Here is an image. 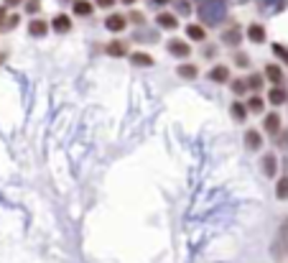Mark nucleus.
Wrapping results in <instances>:
<instances>
[{"label":"nucleus","instance_id":"obj_4","mask_svg":"<svg viewBox=\"0 0 288 263\" xmlns=\"http://www.w3.org/2000/svg\"><path fill=\"white\" fill-rule=\"evenodd\" d=\"M281 130H283V120H281L278 113H265L263 115V133L265 136H273L276 138Z\"/></svg>","mask_w":288,"mask_h":263},{"label":"nucleus","instance_id":"obj_3","mask_svg":"<svg viewBox=\"0 0 288 263\" xmlns=\"http://www.w3.org/2000/svg\"><path fill=\"white\" fill-rule=\"evenodd\" d=\"M278 169H281V161L273 151H265L260 156V171L265 174V179H276L278 177Z\"/></svg>","mask_w":288,"mask_h":263},{"label":"nucleus","instance_id":"obj_6","mask_svg":"<svg viewBox=\"0 0 288 263\" xmlns=\"http://www.w3.org/2000/svg\"><path fill=\"white\" fill-rule=\"evenodd\" d=\"M166 49H168V54L176 56V59H186V56L191 54V46H189L186 41H181V38H171V41H166Z\"/></svg>","mask_w":288,"mask_h":263},{"label":"nucleus","instance_id":"obj_32","mask_svg":"<svg viewBox=\"0 0 288 263\" xmlns=\"http://www.w3.org/2000/svg\"><path fill=\"white\" fill-rule=\"evenodd\" d=\"M26 10H28V13H38V0H28Z\"/></svg>","mask_w":288,"mask_h":263},{"label":"nucleus","instance_id":"obj_37","mask_svg":"<svg viewBox=\"0 0 288 263\" xmlns=\"http://www.w3.org/2000/svg\"><path fill=\"white\" fill-rule=\"evenodd\" d=\"M265 5H271V3H283V0H263Z\"/></svg>","mask_w":288,"mask_h":263},{"label":"nucleus","instance_id":"obj_13","mask_svg":"<svg viewBox=\"0 0 288 263\" xmlns=\"http://www.w3.org/2000/svg\"><path fill=\"white\" fill-rule=\"evenodd\" d=\"M105 54H107V56H115V59H120V56H130L125 41H110L107 46H105Z\"/></svg>","mask_w":288,"mask_h":263},{"label":"nucleus","instance_id":"obj_17","mask_svg":"<svg viewBox=\"0 0 288 263\" xmlns=\"http://www.w3.org/2000/svg\"><path fill=\"white\" fill-rule=\"evenodd\" d=\"M156 23H158V28H163V31H173L176 26H179V20H176V15H171V13H158V15H156Z\"/></svg>","mask_w":288,"mask_h":263},{"label":"nucleus","instance_id":"obj_35","mask_svg":"<svg viewBox=\"0 0 288 263\" xmlns=\"http://www.w3.org/2000/svg\"><path fill=\"white\" fill-rule=\"evenodd\" d=\"M5 20H8V18H5V8H0V26H3Z\"/></svg>","mask_w":288,"mask_h":263},{"label":"nucleus","instance_id":"obj_38","mask_svg":"<svg viewBox=\"0 0 288 263\" xmlns=\"http://www.w3.org/2000/svg\"><path fill=\"white\" fill-rule=\"evenodd\" d=\"M5 3H8V5H18V3H20V0H5Z\"/></svg>","mask_w":288,"mask_h":263},{"label":"nucleus","instance_id":"obj_22","mask_svg":"<svg viewBox=\"0 0 288 263\" xmlns=\"http://www.w3.org/2000/svg\"><path fill=\"white\" fill-rule=\"evenodd\" d=\"M276 200H278V202H286V200H288V177H286V174L276 182Z\"/></svg>","mask_w":288,"mask_h":263},{"label":"nucleus","instance_id":"obj_41","mask_svg":"<svg viewBox=\"0 0 288 263\" xmlns=\"http://www.w3.org/2000/svg\"><path fill=\"white\" fill-rule=\"evenodd\" d=\"M286 107H288V105H286Z\"/></svg>","mask_w":288,"mask_h":263},{"label":"nucleus","instance_id":"obj_12","mask_svg":"<svg viewBox=\"0 0 288 263\" xmlns=\"http://www.w3.org/2000/svg\"><path fill=\"white\" fill-rule=\"evenodd\" d=\"M230 115H232L235 123H245L248 115H250V110H248V105L242 102V100H235V102L230 105Z\"/></svg>","mask_w":288,"mask_h":263},{"label":"nucleus","instance_id":"obj_8","mask_svg":"<svg viewBox=\"0 0 288 263\" xmlns=\"http://www.w3.org/2000/svg\"><path fill=\"white\" fill-rule=\"evenodd\" d=\"M265 100H268L273 107H283V105H288V90L283 84H276V87L268 90V97H265Z\"/></svg>","mask_w":288,"mask_h":263},{"label":"nucleus","instance_id":"obj_40","mask_svg":"<svg viewBox=\"0 0 288 263\" xmlns=\"http://www.w3.org/2000/svg\"><path fill=\"white\" fill-rule=\"evenodd\" d=\"M3 59H5V54H0V61H3Z\"/></svg>","mask_w":288,"mask_h":263},{"label":"nucleus","instance_id":"obj_31","mask_svg":"<svg viewBox=\"0 0 288 263\" xmlns=\"http://www.w3.org/2000/svg\"><path fill=\"white\" fill-rule=\"evenodd\" d=\"M176 10H179V13H184V15H186V13H189L191 8H189V3H186V0H179V5H176Z\"/></svg>","mask_w":288,"mask_h":263},{"label":"nucleus","instance_id":"obj_21","mask_svg":"<svg viewBox=\"0 0 288 263\" xmlns=\"http://www.w3.org/2000/svg\"><path fill=\"white\" fill-rule=\"evenodd\" d=\"M130 61L136 64V67H153V56L148 51H133L130 54Z\"/></svg>","mask_w":288,"mask_h":263},{"label":"nucleus","instance_id":"obj_5","mask_svg":"<svg viewBox=\"0 0 288 263\" xmlns=\"http://www.w3.org/2000/svg\"><path fill=\"white\" fill-rule=\"evenodd\" d=\"M242 143H245L248 151H260L263 143H265V138H263V133H260L258 128H248L245 136H242Z\"/></svg>","mask_w":288,"mask_h":263},{"label":"nucleus","instance_id":"obj_9","mask_svg":"<svg viewBox=\"0 0 288 263\" xmlns=\"http://www.w3.org/2000/svg\"><path fill=\"white\" fill-rule=\"evenodd\" d=\"M222 43H227V46H232V49H237L240 43H242V28L237 26V23H232V26H227L225 31H222Z\"/></svg>","mask_w":288,"mask_h":263},{"label":"nucleus","instance_id":"obj_39","mask_svg":"<svg viewBox=\"0 0 288 263\" xmlns=\"http://www.w3.org/2000/svg\"><path fill=\"white\" fill-rule=\"evenodd\" d=\"M120 3H125V5H133V3H136V0H120Z\"/></svg>","mask_w":288,"mask_h":263},{"label":"nucleus","instance_id":"obj_1","mask_svg":"<svg viewBox=\"0 0 288 263\" xmlns=\"http://www.w3.org/2000/svg\"><path fill=\"white\" fill-rule=\"evenodd\" d=\"M227 15V3L225 0H204L199 5V18H202V26H219Z\"/></svg>","mask_w":288,"mask_h":263},{"label":"nucleus","instance_id":"obj_28","mask_svg":"<svg viewBox=\"0 0 288 263\" xmlns=\"http://www.w3.org/2000/svg\"><path fill=\"white\" fill-rule=\"evenodd\" d=\"M273 54H276L281 61L288 64V46H283V43H273Z\"/></svg>","mask_w":288,"mask_h":263},{"label":"nucleus","instance_id":"obj_36","mask_svg":"<svg viewBox=\"0 0 288 263\" xmlns=\"http://www.w3.org/2000/svg\"><path fill=\"white\" fill-rule=\"evenodd\" d=\"M156 5H166V3H171V0H153Z\"/></svg>","mask_w":288,"mask_h":263},{"label":"nucleus","instance_id":"obj_18","mask_svg":"<svg viewBox=\"0 0 288 263\" xmlns=\"http://www.w3.org/2000/svg\"><path fill=\"white\" fill-rule=\"evenodd\" d=\"M176 74H179L181 79H196L199 77V67L196 64H179V67H176Z\"/></svg>","mask_w":288,"mask_h":263},{"label":"nucleus","instance_id":"obj_29","mask_svg":"<svg viewBox=\"0 0 288 263\" xmlns=\"http://www.w3.org/2000/svg\"><path fill=\"white\" fill-rule=\"evenodd\" d=\"M128 20H133V23H138V26H143V23H145V15H143V13H138V10H133V13L128 15Z\"/></svg>","mask_w":288,"mask_h":263},{"label":"nucleus","instance_id":"obj_24","mask_svg":"<svg viewBox=\"0 0 288 263\" xmlns=\"http://www.w3.org/2000/svg\"><path fill=\"white\" fill-rule=\"evenodd\" d=\"M186 36L191 41H207V28L204 26H186Z\"/></svg>","mask_w":288,"mask_h":263},{"label":"nucleus","instance_id":"obj_33","mask_svg":"<svg viewBox=\"0 0 288 263\" xmlns=\"http://www.w3.org/2000/svg\"><path fill=\"white\" fill-rule=\"evenodd\" d=\"M95 3H97L100 8H113V5H115V0H95Z\"/></svg>","mask_w":288,"mask_h":263},{"label":"nucleus","instance_id":"obj_30","mask_svg":"<svg viewBox=\"0 0 288 263\" xmlns=\"http://www.w3.org/2000/svg\"><path fill=\"white\" fill-rule=\"evenodd\" d=\"M15 23H18V15H10L5 23H3V31H10V28H15Z\"/></svg>","mask_w":288,"mask_h":263},{"label":"nucleus","instance_id":"obj_25","mask_svg":"<svg viewBox=\"0 0 288 263\" xmlns=\"http://www.w3.org/2000/svg\"><path fill=\"white\" fill-rule=\"evenodd\" d=\"M74 13L77 15H92V5L87 0H74Z\"/></svg>","mask_w":288,"mask_h":263},{"label":"nucleus","instance_id":"obj_23","mask_svg":"<svg viewBox=\"0 0 288 263\" xmlns=\"http://www.w3.org/2000/svg\"><path fill=\"white\" fill-rule=\"evenodd\" d=\"M248 87H250V92H255V95H258V92L263 90V87H265V74H258V72H255V74H250V77H248Z\"/></svg>","mask_w":288,"mask_h":263},{"label":"nucleus","instance_id":"obj_10","mask_svg":"<svg viewBox=\"0 0 288 263\" xmlns=\"http://www.w3.org/2000/svg\"><path fill=\"white\" fill-rule=\"evenodd\" d=\"M125 26H128V15H123V13H113V15H107V20H105V28L113 31V33H123Z\"/></svg>","mask_w":288,"mask_h":263},{"label":"nucleus","instance_id":"obj_16","mask_svg":"<svg viewBox=\"0 0 288 263\" xmlns=\"http://www.w3.org/2000/svg\"><path fill=\"white\" fill-rule=\"evenodd\" d=\"M28 33H31L33 38L46 36V33H49V23H46V20H41V18H33L31 23H28Z\"/></svg>","mask_w":288,"mask_h":263},{"label":"nucleus","instance_id":"obj_26","mask_svg":"<svg viewBox=\"0 0 288 263\" xmlns=\"http://www.w3.org/2000/svg\"><path fill=\"white\" fill-rule=\"evenodd\" d=\"M273 143H276L281 151H288V128H286V130H281V133L273 138Z\"/></svg>","mask_w":288,"mask_h":263},{"label":"nucleus","instance_id":"obj_19","mask_svg":"<svg viewBox=\"0 0 288 263\" xmlns=\"http://www.w3.org/2000/svg\"><path fill=\"white\" fill-rule=\"evenodd\" d=\"M245 105H248V110L255 113V115H263V113H265V100H263L260 95H250V97L245 100Z\"/></svg>","mask_w":288,"mask_h":263},{"label":"nucleus","instance_id":"obj_7","mask_svg":"<svg viewBox=\"0 0 288 263\" xmlns=\"http://www.w3.org/2000/svg\"><path fill=\"white\" fill-rule=\"evenodd\" d=\"M207 77L214 82V84H230V67L227 64H214V67L207 72Z\"/></svg>","mask_w":288,"mask_h":263},{"label":"nucleus","instance_id":"obj_15","mask_svg":"<svg viewBox=\"0 0 288 263\" xmlns=\"http://www.w3.org/2000/svg\"><path fill=\"white\" fill-rule=\"evenodd\" d=\"M230 90H232V95L240 100V97H245L248 92H250V87H248V79L245 77H237V79H230Z\"/></svg>","mask_w":288,"mask_h":263},{"label":"nucleus","instance_id":"obj_27","mask_svg":"<svg viewBox=\"0 0 288 263\" xmlns=\"http://www.w3.org/2000/svg\"><path fill=\"white\" fill-rule=\"evenodd\" d=\"M235 67L248 69V67H250V56H248V54H242V51H237V54H235Z\"/></svg>","mask_w":288,"mask_h":263},{"label":"nucleus","instance_id":"obj_20","mask_svg":"<svg viewBox=\"0 0 288 263\" xmlns=\"http://www.w3.org/2000/svg\"><path fill=\"white\" fill-rule=\"evenodd\" d=\"M245 33H248V38H250L253 43H265V28H263L260 23H250Z\"/></svg>","mask_w":288,"mask_h":263},{"label":"nucleus","instance_id":"obj_14","mask_svg":"<svg viewBox=\"0 0 288 263\" xmlns=\"http://www.w3.org/2000/svg\"><path fill=\"white\" fill-rule=\"evenodd\" d=\"M51 28H54L56 33H69V31H72V18H69V15H64V13L54 15V20H51Z\"/></svg>","mask_w":288,"mask_h":263},{"label":"nucleus","instance_id":"obj_11","mask_svg":"<svg viewBox=\"0 0 288 263\" xmlns=\"http://www.w3.org/2000/svg\"><path fill=\"white\" fill-rule=\"evenodd\" d=\"M263 74H265V79H268L273 87L286 82V74H283V69L278 67V64H265V72H263Z\"/></svg>","mask_w":288,"mask_h":263},{"label":"nucleus","instance_id":"obj_34","mask_svg":"<svg viewBox=\"0 0 288 263\" xmlns=\"http://www.w3.org/2000/svg\"><path fill=\"white\" fill-rule=\"evenodd\" d=\"M281 169H283V174L288 177V156H283V161H281Z\"/></svg>","mask_w":288,"mask_h":263},{"label":"nucleus","instance_id":"obj_2","mask_svg":"<svg viewBox=\"0 0 288 263\" xmlns=\"http://www.w3.org/2000/svg\"><path fill=\"white\" fill-rule=\"evenodd\" d=\"M286 256H288V220L281 223V228H278V233L273 238V243H271V258L276 263L286 261Z\"/></svg>","mask_w":288,"mask_h":263}]
</instances>
